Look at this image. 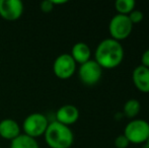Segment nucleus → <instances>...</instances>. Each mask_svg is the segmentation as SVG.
<instances>
[{"label": "nucleus", "instance_id": "423d86ee", "mask_svg": "<svg viewBox=\"0 0 149 148\" xmlns=\"http://www.w3.org/2000/svg\"><path fill=\"white\" fill-rule=\"evenodd\" d=\"M102 75V68L94 60L81 64L78 69V76L80 81L85 85H94L100 81Z\"/></svg>", "mask_w": 149, "mask_h": 148}, {"label": "nucleus", "instance_id": "a211bd4d", "mask_svg": "<svg viewBox=\"0 0 149 148\" xmlns=\"http://www.w3.org/2000/svg\"><path fill=\"white\" fill-rule=\"evenodd\" d=\"M40 7H41V10L44 12H50L53 10L54 8V5L53 3H52L51 0H45V1H43L41 4H40Z\"/></svg>", "mask_w": 149, "mask_h": 148}, {"label": "nucleus", "instance_id": "4468645a", "mask_svg": "<svg viewBox=\"0 0 149 148\" xmlns=\"http://www.w3.org/2000/svg\"><path fill=\"white\" fill-rule=\"evenodd\" d=\"M141 110V105L137 99H129L125 103L123 108V113L128 118H135Z\"/></svg>", "mask_w": 149, "mask_h": 148}, {"label": "nucleus", "instance_id": "f03ea898", "mask_svg": "<svg viewBox=\"0 0 149 148\" xmlns=\"http://www.w3.org/2000/svg\"><path fill=\"white\" fill-rule=\"evenodd\" d=\"M44 137L50 148H70L74 141L72 130L56 120L49 123Z\"/></svg>", "mask_w": 149, "mask_h": 148}, {"label": "nucleus", "instance_id": "2eb2a0df", "mask_svg": "<svg viewBox=\"0 0 149 148\" xmlns=\"http://www.w3.org/2000/svg\"><path fill=\"white\" fill-rule=\"evenodd\" d=\"M136 2L134 0H117L115 2V8L118 11V14L128 15L135 8Z\"/></svg>", "mask_w": 149, "mask_h": 148}, {"label": "nucleus", "instance_id": "aec40b11", "mask_svg": "<svg viewBox=\"0 0 149 148\" xmlns=\"http://www.w3.org/2000/svg\"><path fill=\"white\" fill-rule=\"evenodd\" d=\"M52 1V3H53V5L55 6V5H59V4H65V3H67V0H51Z\"/></svg>", "mask_w": 149, "mask_h": 148}, {"label": "nucleus", "instance_id": "39448f33", "mask_svg": "<svg viewBox=\"0 0 149 148\" xmlns=\"http://www.w3.org/2000/svg\"><path fill=\"white\" fill-rule=\"evenodd\" d=\"M132 28H133V24L129 19V16L124 14L114 15L109 24V31L112 39L118 42L129 37Z\"/></svg>", "mask_w": 149, "mask_h": 148}, {"label": "nucleus", "instance_id": "4be33fe9", "mask_svg": "<svg viewBox=\"0 0 149 148\" xmlns=\"http://www.w3.org/2000/svg\"><path fill=\"white\" fill-rule=\"evenodd\" d=\"M0 148H2V147H0Z\"/></svg>", "mask_w": 149, "mask_h": 148}, {"label": "nucleus", "instance_id": "9d476101", "mask_svg": "<svg viewBox=\"0 0 149 148\" xmlns=\"http://www.w3.org/2000/svg\"><path fill=\"white\" fill-rule=\"evenodd\" d=\"M20 131V126L13 119L7 118L0 121V136L5 140L12 141L22 134Z\"/></svg>", "mask_w": 149, "mask_h": 148}, {"label": "nucleus", "instance_id": "20e7f679", "mask_svg": "<svg viewBox=\"0 0 149 148\" xmlns=\"http://www.w3.org/2000/svg\"><path fill=\"white\" fill-rule=\"evenodd\" d=\"M124 136L130 143H145L149 137V123L141 119L131 121L125 127Z\"/></svg>", "mask_w": 149, "mask_h": 148}, {"label": "nucleus", "instance_id": "6e6552de", "mask_svg": "<svg viewBox=\"0 0 149 148\" xmlns=\"http://www.w3.org/2000/svg\"><path fill=\"white\" fill-rule=\"evenodd\" d=\"M24 6L20 0H0V16L13 22L22 15Z\"/></svg>", "mask_w": 149, "mask_h": 148}, {"label": "nucleus", "instance_id": "f8f14e48", "mask_svg": "<svg viewBox=\"0 0 149 148\" xmlns=\"http://www.w3.org/2000/svg\"><path fill=\"white\" fill-rule=\"evenodd\" d=\"M70 55L74 59V61L76 62V64L78 63L81 65V64L90 60L91 51H90V48L87 44L78 42V43L74 44V46L72 47Z\"/></svg>", "mask_w": 149, "mask_h": 148}, {"label": "nucleus", "instance_id": "dca6fc26", "mask_svg": "<svg viewBox=\"0 0 149 148\" xmlns=\"http://www.w3.org/2000/svg\"><path fill=\"white\" fill-rule=\"evenodd\" d=\"M128 16H129V19L131 20V22L133 24L141 22L142 19H143V17H144L142 11H140V10H136V9H134L132 12H130V13L128 14Z\"/></svg>", "mask_w": 149, "mask_h": 148}, {"label": "nucleus", "instance_id": "7ed1b4c3", "mask_svg": "<svg viewBox=\"0 0 149 148\" xmlns=\"http://www.w3.org/2000/svg\"><path fill=\"white\" fill-rule=\"evenodd\" d=\"M49 120L42 113H31L22 122V130L24 134L28 135L33 138H38L45 134L48 126H49Z\"/></svg>", "mask_w": 149, "mask_h": 148}, {"label": "nucleus", "instance_id": "f3484780", "mask_svg": "<svg viewBox=\"0 0 149 148\" xmlns=\"http://www.w3.org/2000/svg\"><path fill=\"white\" fill-rule=\"evenodd\" d=\"M130 142L128 141V139L123 135H119L116 139H115V146L117 148H127L129 146Z\"/></svg>", "mask_w": 149, "mask_h": 148}, {"label": "nucleus", "instance_id": "f257e3e1", "mask_svg": "<svg viewBox=\"0 0 149 148\" xmlns=\"http://www.w3.org/2000/svg\"><path fill=\"white\" fill-rule=\"evenodd\" d=\"M94 61L102 69H113L121 64L124 58V49L116 40L104 39L98 44L94 54Z\"/></svg>", "mask_w": 149, "mask_h": 148}, {"label": "nucleus", "instance_id": "0eeeda50", "mask_svg": "<svg viewBox=\"0 0 149 148\" xmlns=\"http://www.w3.org/2000/svg\"><path fill=\"white\" fill-rule=\"evenodd\" d=\"M76 71V62L70 54H61L53 63V72L58 78L68 79Z\"/></svg>", "mask_w": 149, "mask_h": 148}, {"label": "nucleus", "instance_id": "ddd939ff", "mask_svg": "<svg viewBox=\"0 0 149 148\" xmlns=\"http://www.w3.org/2000/svg\"><path fill=\"white\" fill-rule=\"evenodd\" d=\"M10 148H40L37 139L26 134H20L11 141Z\"/></svg>", "mask_w": 149, "mask_h": 148}, {"label": "nucleus", "instance_id": "6ab92c4d", "mask_svg": "<svg viewBox=\"0 0 149 148\" xmlns=\"http://www.w3.org/2000/svg\"><path fill=\"white\" fill-rule=\"evenodd\" d=\"M141 63H142V66L149 68V49H147L143 54H142Z\"/></svg>", "mask_w": 149, "mask_h": 148}, {"label": "nucleus", "instance_id": "412c9836", "mask_svg": "<svg viewBox=\"0 0 149 148\" xmlns=\"http://www.w3.org/2000/svg\"><path fill=\"white\" fill-rule=\"evenodd\" d=\"M146 145H145V148H149V137H148V139H147V141H146Z\"/></svg>", "mask_w": 149, "mask_h": 148}, {"label": "nucleus", "instance_id": "1a4fd4ad", "mask_svg": "<svg viewBox=\"0 0 149 148\" xmlns=\"http://www.w3.org/2000/svg\"><path fill=\"white\" fill-rule=\"evenodd\" d=\"M78 118L79 111L73 105H64L56 112V121L68 127L76 123Z\"/></svg>", "mask_w": 149, "mask_h": 148}, {"label": "nucleus", "instance_id": "9b49d317", "mask_svg": "<svg viewBox=\"0 0 149 148\" xmlns=\"http://www.w3.org/2000/svg\"><path fill=\"white\" fill-rule=\"evenodd\" d=\"M133 83L141 92H149V68L140 65L133 70L132 73Z\"/></svg>", "mask_w": 149, "mask_h": 148}]
</instances>
